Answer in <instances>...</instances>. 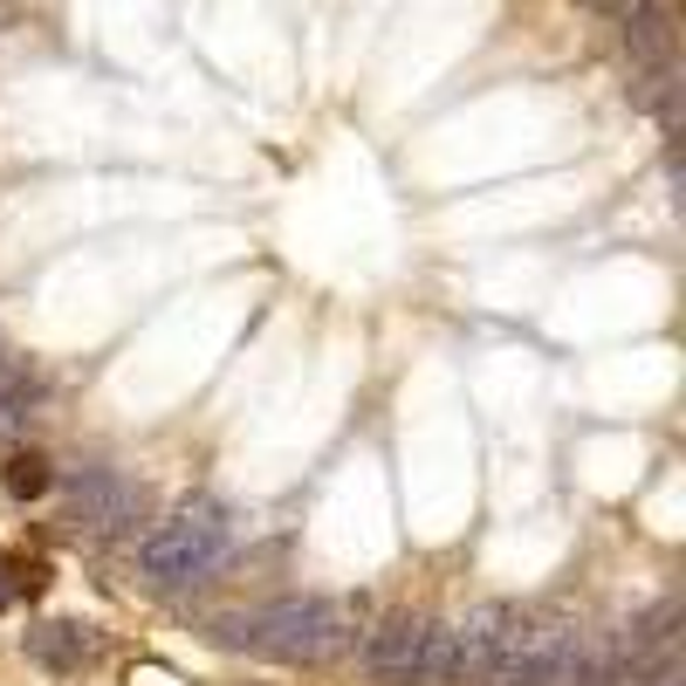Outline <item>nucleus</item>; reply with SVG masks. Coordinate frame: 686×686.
<instances>
[{
  "instance_id": "1",
  "label": "nucleus",
  "mask_w": 686,
  "mask_h": 686,
  "mask_svg": "<svg viewBox=\"0 0 686 686\" xmlns=\"http://www.w3.org/2000/svg\"><path fill=\"white\" fill-rule=\"evenodd\" d=\"M358 625H364V612L350 597H282L268 612L241 618L234 639L268 659H289V666H316V659H337L358 646Z\"/></svg>"
},
{
  "instance_id": "2",
  "label": "nucleus",
  "mask_w": 686,
  "mask_h": 686,
  "mask_svg": "<svg viewBox=\"0 0 686 686\" xmlns=\"http://www.w3.org/2000/svg\"><path fill=\"white\" fill-rule=\"evenodd\" d=\"M226 556V508L207 495H186L172 515L138 543V570L159 583V591H179V583H199L213 563Z\"/></svg>"
},
{
  "instance_id": "3",
  "label": "nucleus",
  "mask_w": 686,
  "mask_h": 686,
  "mask_svg": "<svg viewBox=\"0 0 686 686\" xmlns=\"http://www.w3.org/2000/svg\"><path fill=\"white\" fill-rule=\"evenodd\" d=\"M364 673L385 679V686H419V679H453V625H433V618H412L398 612L377 631H364Z\"/></svg>"
},
{
  "instance_id": "4",
  "label": "nucleus",
  "mask_w": 686,
  "mask_h": 686,
  "mask_svg": "<svg viewBox=\"0 0 686 686\" xmlns=\"http://www.w3.org/2000/svg\"><path fill=\"white\" fill-rule=\"evenodd\" d=\"M131 488H124V474L111 467H83V474H69V528L75 536H117L124 522H131Z\"/></svg>"
},
{
  "instance_id": "5",
  "label": "nucleus",
  "mask_w": 686,
  "mask_h": 686,
  "mask_svg": "<svg viewBox=\"0 0 686 686\" xmlns=\"http://www.w3.org/2000/svg\"><path fill=\"white\" fill-rule=\"evenodd\" d=\"M28 659L48 673H83L96 659V631L90 625H69V618H48V625H28Z\"/></svg>"
},
{
  "instance_id": "6",
  "label": "nucleus",
  "mask_w": 686,
  "mask_h": 686,
  "mask_svg": "<svg viewBox=\"0 0 686 686\" xmlns=\"http://www.w3.org/2000/svg\"><path fill=\"white\" fill-rule=\"evenodd\" d=\"M35 398H42V377L28 364H14V358H0V440L14 433L21 419L35 412Z\"/></svg>"
},
{
  "instance_id": "7",
  "label": "nucleus",
  "mask_w": 686,
  "mask_h": 686,
  "mask_svg": "<svg viewBox=\"0 0 686 686\" xmlns=\"http://www.w3.org/2000/svg\"><path fill=\"white\" fill-rule=\"evenodd\" d=\"M0 480H8L14 501H42L48 488H56V474H48L42 453H8V474H0Z\"/></svg>"
},
{
  "instance_id": "8",
  "label": "nucleus",
  "mask_w": 686,
  "mask_h": 686,
  "mask_svg": "<svg viewBox=\"0 0 686 686\" xmlns=\"http://www.w3.org/2000/svg\"><path fill=\"white\" fill-rule=\"evenodd\" d=\"M48 577H56V570H48L42 556H8V563H0V583H8V597H42V591H48Z\"/></svg>"
},
{
  "instance_id": "9",
  "label": "nucleus",
  "mask_w": 686,
  "mask_h": 686,
  "mask_svg": "<svg viewBox=\"0 0 686 686\" xmlns=\"http://www.w3.org/2000/svg\"><path fill=\"white\" fill-rule=\"evenodd\" d=\"M577 8H591L597 21H612V28H618V21H625L631 8H639V0H577Z\"/></svg>"
},
{
  "instance_id": "10",
  "label": "nucleus",
  "mask_w": 686,
  "mask_h": 686,
  "mask_svg": "<svg viewBox=\"0 0 686 686\" xmlns=\"http://www.w3.org/2000/svg\"><path fill=\"white\" fill-rule=\"evenodd\" d=\"M8 604H14V597H8V583H0V612H8Z\"/></svg>"
}]
</instances>
